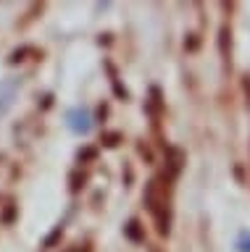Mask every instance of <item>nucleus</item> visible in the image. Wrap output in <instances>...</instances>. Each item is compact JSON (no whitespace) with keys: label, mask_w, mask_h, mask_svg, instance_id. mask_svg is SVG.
Returning <instances> with one entry per match:
<instances>
[{"label":"nucleus","mask_w":250,"mask_h":252,"mask_svg":"<svg viewBox=\"0 0 250 252\" xmlns=\"http://www.w3.org/2000/svg\"><path fill=\"white\" fill-rule=\"evenodd\" d=\"M66 126L71 129L74 134H90L92 129V116L87 108H74L66 113Z\"/></svg>","instance_id":"1"},{"label":"nucleus","mask_w":250,"mask_h":252,"mask_svg":"<svg viewBox=\"0 0 250 252\" xmlns=\"http://www.w3.org/2000/svg\"><path fill=\"white\" fill-rule=\"evenodd\" d=\"M237 250L240 252H250V231H242L237 236Z\"/></svg>","instance_id":"3"},{"label":"nucleus","mask_w":250,"mask_h":252,"mask_svg":"<svg viewBox=\"0 0 250 252\" xmlns=\"http://www.w3.org/2000/svg\"><path fill=\"white\" fill-rule=\"evenodd\" d=\"M19 87H21L19 79H3V82H0V118L11 110L13 100H16Z\"/></svg>","instance_id":"2"}]
</instances>
